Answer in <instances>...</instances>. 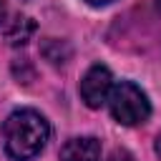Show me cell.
Listing matches in <instances>:
<instances>
[{
  "label": "cell",
  "mask_w": 161,
  "mask_h": 161,
  "mask_svg": "<svg viewBox=\"0 0 161 161\" xmlns=\"http://www.w3.org/2000/svg\"><path fill=\"white\" fill-rule=\"evenodd\" d=\"M33 33H35V23L30 18H15L10 23V28L5 30V40L10 45H25Z\"/></svg>",
  "instance_id": "5b68a950"
},
{
  "label": "cell",
  "mask_w": 161,
  "mask_h": 161,
  "mask_svg": "<svg viewBox=\"0 0 161 161\" xmlns=\"http://www.w3.org/2000/svg\"><path fill=\"white\" fill-rule=\"evenodd\" d=\"M88 5H96V8H101V5H108V3H113V0H86Z\"/></svg>",
  "instance_id": "52a82bcc"
},
{
  "label": "cell",
  "mask_w": 161,
  "mask_h": 161,
  "mask_svg": "<svg viewBox=\"0 0 161 161\" xmlns=\"http://www.w3.org/2000/svg\"><path fill=\"white\" fill-rule=\"evenodd\" d=\"M156 153H158V158H161V133L156 136Z\"/></svg>",
  "instance_id": "9c48e42d"
},
{
  "label": "cell",
  "mask_w": 161,
  "mask_h": 161,
  "mask_svg": "<svg viewBox=\"0 0 161 161\" xmlns=\"http://www.w3.org/2000/svg\"><path fill=\"white\" fill-rule=\"evenodd\" d=\"M60 161H101V143L93 136H75L60 146Z\"/></svg>",
  "instance_id": "277c9868"
},
{
  "label": "cell",
  "mask_w": 161,
  "mask_h": 161,
  "mask_svg": "<svg viewBox=\"0 0 161 161\" xmlns=\"http://www.w3.org/2000/svg\"><path fill=\"white\" fill-rule=\"evenodd\" d=\"M108 108H111V116L121 126H138V123L148 121V116H151L148 96L131 80H121L111 88Z\"/></svg>",
  "instance_id": "7a4b0ae2"
},
{
  "label": "cell",
  "mask_w": 161,
  "mask_h": 161,
  "mask_svg": "<svg viewBox=\"0 0 161 161\" xmlns=\"http://www.w3.org/2000/svg\"><path fill=\"white\" fill-rule=\"evenodd\" d=\"M5 13H8V8H5V3L0 0V25H3V20H5Z\"/></svg>",
  "instance_id": "ba28073f"
},
{
  "label": "cell",
  "mask_w": 161,
  "mask_h": 161,
  "mask_svg": "<svg viewBox=\"0 0 161 161\" xmlns=\"http://www.w3.org/2000/svg\"><path fill=\"white\" fill-rule=\"evenodd\" d=\"M111 88H113V78H111V70L106 65H91L80 80V98L86 101L88 108H101L108 96H111Z\"/></svg>",
  "instance_id": "3957f363"
},
{
  "label": "cell",
  "mask_w": 161,
  "mask_h": 161,
  "mask_svg": "<svg viewBox=\"0 0 161 161\" xmlns=\"http://www.w3.org/2000/svg\"><path fill=\"white\" fill-rule=\"evenodd\" d=\"M50 136L48 121L33 111V108H20L13 111L3 126V138H5V151L15 161H30L35 158Z\"/></svg>",
  "instance_id": "6da1fadb"
},
{
  "label": "cell",
  "mask_w": 161,
  "mask_h": 161,
  "mask_svg": "<svg viewBox=\"0 0 161 161\" xmlns=\"http://www.w3.org/2000/svg\"><path fill=\"white\" fill-rule=\"evenodd\" d=\"M106 161H136V158H133L126 148H116V151H111V153H108V158H106Z\"/></svg>",
  "instance_id": "8992f818"
},
{
  "label": "cell",
  "mask_w": 161,
  "mask_h": 161,
  "mask_svg": "<svg viewBox=\"0 0 161 161\" xmlns=\"http://www.w3.org/2000/svg\"><path fill=\"white\" fill-rule=\"evenodd\" d=\"M156 5H158V10H161V0H156Z\"/></svg>",
  "instance_id": "30bf717a"
}]
</instances>
